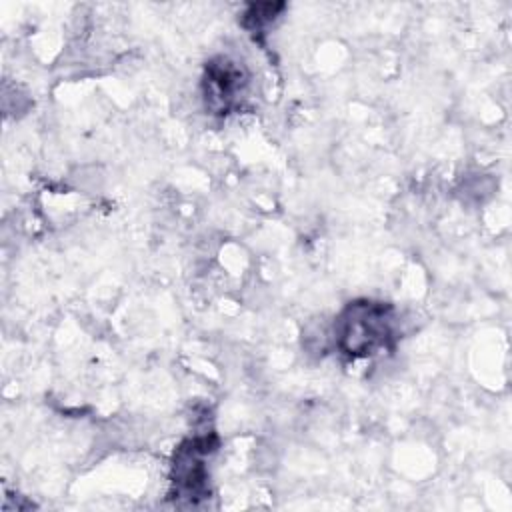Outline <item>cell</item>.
<instances>
[{
  "label": "cell",
  "mask_w": 512,
  "mask_h": 512,
  "mask_svg": "<svg viewBox=\"0 0 512 512\" xmlns=\"http://www.w3.org/2000/svg\"><path fill=\"white\" fill-rule=\"evenodd\" d=\"M398 318L392 304L382 300H354L334 322V344L350 360L368 358L394 346Z\"/></svg>",
  "instance_id": "1"
},
{
  "label": "cell",
  "mask_w": 512,
  "mask_h": 512,
  "mask_svg": "<svg viewBox=\"0 0 512 512\" xmlns=\"http://www.w3.org/2000/svg\"><path fill=\"white\" fill-rule=\"evenodd\" d=\"M216 448L212 434L188 438L180 444L172 464V486L178 498L196 502L208 494V470L204 458Z\"/></svg>",
  "instance_id": "2"
},
{
  "label": "cell",
  "mask_w": 512,
  "mask_h": 512,
  "mask_svg": "<svg viewBox=\"0 0 512 512\" xmlns=\"http://www.w3.org/2000/svg\"><path fill=\"white\" fill-rule=\"evenodd\" d=\"M248 78L244 68L226 56L210 60L204 74V100L206 108L218 114H226L232 108L240 106L242 94L246 90Z\"/></svg>",
  "instance_id": "3"
},
{
  "label": "cell",
  "mask_w": 512,
  "mask_h": 512,
  "mask_svg": "<svg viewBox=\"0 0 512 512\" xmlns=\"http://www.w3.org/2000/svg\"><path fill=\"white\" fill-rule=\"evenodd\" d=\"M282 8L284 4H252L244 14L242 24L248 30H264L276 18V12Z\"/></svg>",
  "instance_id": "4"
}]
</instances>
